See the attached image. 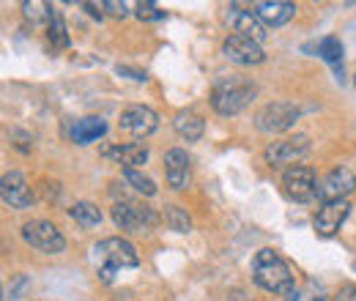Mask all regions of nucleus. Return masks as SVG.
<instances>
[{
	"instance_id": "0eeeda50",
	"label": "nucleus",
	"mask_w": 356,
	"mask_h": 301,
	"mask_svg": "<svg viewBox=\"0 0 356 301\" xmlns=\"http://www.w3.org/2000/svg\"><path fill=\"white\" fill-rule=\"evenodd\" d=\"M96 252H99V258L104 260V266H113V268H134L140 263V255H137L132 241L118 238V236L99 241Z\"/></svg>"
},
{
	"instance_id": "c85d7f7f",
	"label": "nucleus",
	"mask_w": 356,
	"mask_h": 301,
	"mask_svg": "<svg viewBox=\"0 0 356 301\" xmlns=\"http://www.w3.org/2000/svg\"><path fill=\"white\" fill-rule=\"evenodd\" d=\"M118 74H132V80H137V83H145V80H148L145 72H132V69H127V66H118Z\"/></svg>"
},
{
	"instance_id": "393cba45",
	"label": "nucleus",
	"mask_w": 356,
	"mask_h": 301,
	"mask_svg": "<svg viewBox=\"0 0 356 301\" xmlns=\"http://www.w3.org/2000/svg\"><path fill=\"white\" fill-rule=\"evenodd\" d=\"M124 178H127V184H132L134 192H140V195H145V197H154V195H156V184H154V178H148L145 172L127 170Z\"/></svg>"
},
{
	"instance_id": "dca6fc26",
	"label": "nucleus",
	"mask_w": 356,
	"mask_h": 301,
	"mask_svg": "<svg viewBox=\"0 0 356 301\" xmlns=\"http://www.w3.org/2000/svg\"><path fill=\"white\" fill-rule=\"evenodd\" d=\"M293 14H296V6L288 0H264L255 6V17L268 28H280V25L291 22Z\"/></svg>"
},
{
	"instance_id": "5701e85b",
	"label": "nucleus",
	"mask_w": 356,
	"mask_h": 301,
	"mask_svg": "<svg viewBox=\"0 0 356 301\" xmlns=\"http://www.w3.org/2000/svg\"><path fill=\"white\" fill-rule=\"evenodd\" d=\"M165 222H168V227L173 233H189L192 230V219L178 206H165Z\"/></svg>"
},
{
	"instance_id": "cd10ccee",
	"label": "nucleus",
	"mask_w": 356,
	"mask_h": 301,
	"mask_svg": "<svg viewBox=\"0 0 356 301\" xmlns=\"http://www.w3.org/2000/svg\"><path fill=\"white\" fill-rule=\"evenodd\" d=\"M104 11H110L113 17H127L129 11H127V3H115V0H107L104 3Z\"/></svg>"
},
{
	"instance_id": "6e6552de",
	"label": "nucleus",
	"mask_w": 356,
	"mask_h": 301,
	"mask_svg": "<svg viewBox=\"0 0 356 301\" xmlns=\"http://www.w3.org/2000/svg\"><path fill=\"white\" fill-rule=\"evenodd\" d=\"M310 151V137L307 134H296V137H285L280 143H271L266 148V162L271 168L280 165H293L296 159H302Z\"/></svg>"
},
{
	"instance_id": "aec40b11",
	"label": "nucleus",
	"mask_w": 356,
	"mask_h": 301,
	"mask_svg": "<svg viewBox=\"0 0 356 301\" xmlns=\"http://www.w3.org/2000/svg\"><path fill=\"white\" fill-rule=\"evenodd\" d=\"M318 55H321L329 66H334L337 80H343V42H340L337 36H326V39H321V44H318Z\"/></svg>"
},
{
	"instance_id": "39448f33",
	"label": "nucleus",
	"mask_w": 356,
	"mask_h": 301,
	"mask_svg": "<svg viewBox=\"0 0 356 301\" xmlns=\"http://www.w3.org/2000/svg\"><path fill=\"white\" fill-rule=\"evenodd\" d=\"M296 121H299V107L291 101H271L266 107H261L255 115V127L266 134L288 131Z\"/></svg>"
},
{
	"instance_id": "4468645a",
	"label": "nucleus",
	"mask_w": 356,
	"mask_h": 301,
	"mask_svg": "<svg viewBox=\"0 0 356 301\" xmlns=\"http://www.w3.org/2000/svg\"><path fill=\"white\" fill-rule=\"evenodd\" d=\"M227 11H230L227 19H230V25H233V33L247 36V39H252V42H258V44L266 39V25H264L252 11H244V8H238V6H230Z\"/></svg>"
},
{
	"instance_id": "9b49d317",
	"label": "nucleus",
	"mask_w": 356,
	"mask_h": 301,
	"mask_svg": "<svg viewBox=\"0 0 356 301\" xmlns=\"http://www.w3.org/2000/svg\"><path fill=\"white\" fill-rule=\"evenodd\" d=\"M351 214V203L348 200H332V203H321V209H318V214H315V233L318 236H323V238H332L340 227H343V222L348 219Z\"/></svg>"
},
{
	"instance_id": "4be33fe9",
	"label": "nucleus",
	"mask_w": 356,
	"mask_h": 301,
	"mask_svg": "<svg viewBox=\"0 0 356 301\" xmlns=\"http://www.w3.org/2000/svg\"><path fill=\"white\" fill-rule=\"evenodd\" d=\"M47 33H49V42L55 44V49H66V47H69V31H66L63 14H60L58 8L52 11V19H49V28H47Z\"/></svg>"
},
{
	"instance_id": "1a4fd4ad",
	"label": "nucleus",
	"mask_w": 356,
	"mask_h": 301,
	"mask_svg": "<svg viewBox=\"0 0 356 301\" xmlns=\"http://www.w3.org/2000/svg\"><path fill=\"white\" fill-rule=\"evenodd\" d=\"M222 52L227 60H233V63H238V66H258V63L266 60L261 44L247 39V36H238V33H230V36L225 39Z\"/></svg>"
},
{
	"instance_id": "ddd939ff",
	"label": "nucleus",
	"mask_w": 356,
	"mask_h": 301,
	"mask_svg": "<svg viewBox=\"0 0 356 301\" xmlns=\"http://www.w3.org/2000/svg\"><path fill=\"white\" fill-rule=\"evenodd\" d=\"M121 129L134 134V137H148L151 131H156L159 127V115L151 110V107H143V104H132L121 113Z\"/></svg>"
},
{
	"instance_id": "a211bd4d",
	"label": "nucleus",
	"mask_w": 356,
	"mask_h": 301,
	"mask_svg": "<svg viewBox=\"0 0 356 301\" xmlns=\"http://www.w3.org/2000/svg\"><path fill=\"white\" fill-rule=\"evenodd\" d=\"M104 131H107V124H104L102 118H96V115H88V118H80V121L74 124L72 140H74L77 145H90V143H96Z\"/></svg>"
},
{
	"instance_id": "6ab92c4d",
	"label": "nucleus",
	"mask_w": 356,
	"mask_h": 301,
	"mask_svg": "<svg viewBox=\"0 0 356 301\" xmlns=\"http://www.w3.org/2000/svg\"><path fill=\"white\" fill-rule=\"evenodd\" d=\"M173 127H176V131L184 137V140L195 143V140H200V137H203V131H206V121H203L197 113H192V110H181V113L176 115V121H173Z\"/></svg>"
},
{
	"instance_id": "bb28decb",
	"label": "nucleus",
	"mask_w": 356,
	"mask_h": 301,
	"mask_svg": "<svg viewBox=\"0 0 356 301\" xmlns=\"http://www.w3.org/2000/svg\"><path fill=\"white\" fill-rule=\"evenodd\" d=\"M332 301H356V285H343Z\"/></svg>"
},
{
	"instance_id": "423d86ee",
	"label": "nucleus",
	"mask_w": 356,
	"mask_h": 301,
	"mask_svg": "<svg viewBox=\"0 0 356 301\" xmlns=\"http://www.w3.org/2000/svg\"><path fill=\"white\" fill-rule=\"evenodd\" d=\"M282 189L291 200L296 203H310L318 197V181H315V172L305 165H293L282 172Z\"/></svg>"
},
{
	"instance_id": "c756f323",
	"label": "nucleus",
	"mask_w": 356,
	"mask_h": 301,
	"mask_svg": "<svg viewBox=\"0 0 356 301\" xmlns=\"http://www.w3.org/2000/svg\"><path fill=\"white\" fill-rule=\"evenodd\" d=\"M22 288H28V277H19V279H17V285H14V288H8L11 299H19V291H22Z\"/></svg>"
},
{
	"instance_id": "f3484780",
	"label": "nucleus",
	"mask_w": 356,
	"mask_h": 301,
	"mask_svg": "<svg viewBox=\"0 0 356 301\" xmlns=\"http://www.w3.org/2000/svg\"><path fill=\"white\" fill-rule=\"evenodd\" d=\"M165 172H168V184L173 189H178V192L186 189V184H189V156H186V151L170 148L165 154Z\"/></svg>"
},
{
	"instance_id": "412c9836",
	"label": "nucleus",
	"mask_w": 356,
	"mask_h": 301,
	"mask_svg": "<svg viewBox=\"0 0 356 301\" xmlns=\"http://www.w3.org/2000/svg\"><path fill=\"white\" fill-rule=\"evenodd\" d=\"M69 216H72L80 227H96V225L102 222V211H99V206H93V203H88V200L74 203V206L69 209Z\"/></svg>"
},
{
	"instance_id": "f03ea898",
	"label": "nucleus",
	"mask_w": 356,
	"mask_h": 301,
	"mask_svg": "<svg viewBox=\"0 0 356 301\" xmlns=\"http://www.w3.org/2000/svg\"><path fill=\"white\" fill-rule=\"evenodd\" d=\"M255 96V86L244 77H222L211 90V107L220 115H238Z\"/></svg>"
},
{
	"instance_id": "20e7f679",
	"label": "nucleus",
	"mask_w": 356,
	"mask_h": 301,
	"mask_svg": "<svg viewBox=\"0 0 356 301\" xmlns=\"http://www.w3.org/2000/svg\"><path fill=\"white\" fill-rule=\"evenodd\" d=\"M22 238H25L28 247H33V250H39V252H44V255H60V252L66 250L63 233H60L52 222H47V219L25 222V225H22Z\"/></svg>"
},
{
	"instance_id": "b1692460",
	"label": "nucleus",
	"mask_w": 356,
	"mask_h": 301,
	"mask_svg": "<svg viewBox=\"0 0 356 301\" xmlns=\"http://www.w3.org/2000/svg\"><path fill=\"white\" fill-rule=\"evenodd\" d=\"M22 11H25V19H31L33 25H42V22H47L49 25V19H52V6H47V3H31V0H25L22 3Z\"/></svg>"
},
{
	"instance_id": "2eb2a0df",
	"label": "nucleus",
	"mask_w": 356,
	"mask_h": 301,
	"mask_svg": "<svg viewBox=\"0 0 356 301\" xmlns=\"http://www.w3.org/2000/svg\"><path fill=\"white\" fill-rule=\"evenodd\" d=\"M102 154L107 159H115L127 170H137L140 165L148 162V145L145 143H127V145H104Z\"/></svg>"
},
{
	"instance_id": "7ed1b4c3",
	"label": "nucleus",
	"mask_w": 356,
	"mask_h": 301,
	"mask_svg": "<svg viewBox=\"0 0 356 301\" xmlns=\"http://www.w3.org/2000/svg\"><path fill=\"white\" fill-rule=\"evenodd\" d=\"M113 222H115L124 233H148V230L156 225V214H154L145 203L121 197V200H115V206H113Z\"/></svg>"
},
{
	"instance_id": "7c9ffc66",
	"label": "nucleus",
	"mask_w": 356,
	"mask_h": 301,
	"mask_svg": "<svg viewBox=\"0 0 356 301\" xmlns=\"http://www.w3.org/2000/svg\"><path fill=\"white\" fill-rule=\"evenodd\" d=\"M83 8H88V14L90 17H96V19H102V17H104V11H102V8H104V3H102V6H96V3H83Z\"/></svg>"
},
{
	"instance_id": "a878e982",
	"label": "nucleus",
	"mask_w": 356,
	"mask_h": 301,
	"mask_svg": "<svg viewBox=\"0 0 356 301\" xmlns=\"http://www.w3.org/2000/svg\"><path fill=\"white\" fill-rule=\"evenodd\" d=\"M134 14H137V19H165V11L156 3H137Z\"/></svg>"
},
{
	"instance_id": "9d476101",
	"label": "nucleus",
	"mask_w": 356,
	"mask_h": 301,
	"mask_svg": "<svg viewBox=\"0 0 356 301\" xmlns=\"http://www.w3.org/2000/svg\"><path fill=\"white\" fill-rule=\"evenodd\" d=\"M356 189V175L348 168H334L321 184H318V200L332 203V200H346Z\"/></svg>"
},
{
	"instance_id": "f8f14e48",
	"label": "nucleus",
	"mask_w": 356,
	"mask_h": 301,
	"mask_svg": "<svg viewBox=\"0 0 356 301\" xmlns=\"http://www.w3.org/2000/svg\"><path fill=\"white\" fill-rule=\"evenodd\" d=\"M0 197H3L6 206L19 209V211L33 206V189L28 186L25 175L17 170H11L3 175V181H0Z\"/></svg>"
},
{
	"instance_id": "f257e3e1",
	"label": "nucleus",
	"mask_w": 356,
	"mask_h": 301,
	"mask_svg": "<svg viewBox=\"0 0 356 301\" xmlns=\"http://www.w3.org/2000/svg\"><path fill=\"white\" fill-rule=\"evenodd\" d=\"M252 279L274 296H291L293 293V274L291 266L280 258L274 250H261L252 260Z\"/></svg>"
}]
</instances>
